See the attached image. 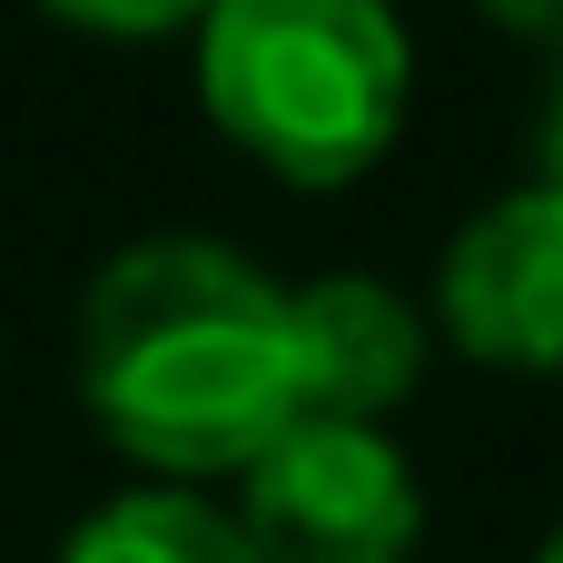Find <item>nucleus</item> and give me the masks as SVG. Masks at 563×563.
<instances>
[{
  "label": "nucleus",
  "instance_id": "f257e3e1",
  "mask_svg": "<svg viewBox=\"0 0 563 563\" xmlns=\"http://www.w3.org/2000/svg\"><path fill=\"white\" fill-rule=\"evenodd\" d=\"M79 406L148 485L247 475L297 416V287L218 238H139L79 297Z\"/></svg>",
  "mask_w": 563,
  "mask_h": 563
},
{
  "label": "nucleus",
  "instance_id": "f03ea898",
  "mask_svg": "<svg viewBox=\"0 0 563 563\" xmlns=\"http://www.w3.org/2000/svg\"><path fill=\"white\" fill-rule=\"evenodd\" d=\"M416 40L396 0H208L198 109L287 188H346L406 139Z\"/></svg>",
  "mask_w": 563,
  "mask_h": 563
},
{
  "label": "nucleus",
  "instance_id": "7ed1b4c3",
  "mask_svg": "<svg viewBox=\"0 0 563 563\" xmlns=\"http://www.w3.org/2000/svg\"><path fill=\"white\" fill-rule=\"evenodd\" d=\"M238 534L257 563H416L426 485L386 426L297 416L238 475Z\"/></svg>",
  "mask_w": 563,
  "mask_h": 563
},
{
  "label": "nucleus",
  "instance_id": "20e7f679",
  "mask_svg": "<svg viewBox=\"0 0 563 563\" xmlns=\"http://www.w3.org/2000/svg\"><path fill=\"white\" fill-rule=\"evenodd\" d=\"M435 327L455 356L505 376L563 366V188H505L445 238L435 267Z\"/></svg>",
  "mask_w": 563,
  "mask_h": 563
},
{
  "label": "nucleus",
  "instance_id": "39448f33",
  "mask_svg": "<svg viewBox=\"0 0 563 563\" xmlns=\"http://www.w3.org/2000/svg\"><path fill=\"white\" fill-rule=\"evenodd\" d=\"M426 386V317L366 267L297 287V396L327 426H386Z\"/></svg>",
  "mask_w": 563,
  "mask_h": 563
},
{
  "label": "nucleus",
  "instance_id": "423d86ee",
  "mask_svg": "<svg viewBox=\"0 0 563 563\" xmlns=\"http://www.w3.org/2000/svg\"><path fill=\"white\" fill-rule=\"evenodd\" d=\"M59 563H257L238 515L188 495V485H139L119 505H99L89 525H69Z\"/></svg>",
  "mask_w": 563,
  "mask_h": 563
},
{
  "label": "nucleus",
  "instance_id": "0eeeda50",
  "mask_svg": "<svg viewBox=\"0 0 563 563\" xmlns=\"http://www.w3.org/2000/svg\"><path fill=\"white\" fill-rule=\"evenodd\" d=\"M40 10H59V20L99 30V40H158V30H198L208 20V0H40Z\"/></svg>",
  "mask_w": 563,
  "mask_h": 563
},
{
  "label": "nucleus",
  "instance_id": "6e6552de",
  "mask_svg": "<svg viewBox=\"0 0 563 563\" xmlns=\"http://www.w3.org/2000/svg\"><path fill=\"white\" fill-rule=\"evenodd\" d=\"M485 10H495L515 40H554L563 49V0H485Z\"/></svg>",
  "mask_w": 563,
  "mask_h": 563
},
{
  "label": "nucleus",
  "instance_id": "1a4fd4ad",
  "mask_svg": "<svg viewBox=\"0 0 563 563\" xmlns=\"http://www.w3.org/2000/svg\"><path fill=\"white\" fill-rule=\"evenodd\" d=\"M544 188H563V79H554V109H544Z\"/></svg>",
  "mask_w": 563,
  "mask_h": 563
},
{
  "label": "nucleus",
  "instance_id": "9d476101",
  "mask_svg": "<svg viewBox=\"0 0 563 563\" xmlns=\"http://www.w3.org/2000/svg\"><path fill=\"white\" fill-rule=\"evenodd\" d=\"M534 563H563V525H554V534H544V554H534Z\"/></svg>",
  "mask_w": 563,
  "mask_h": 563
}]
</instances>
